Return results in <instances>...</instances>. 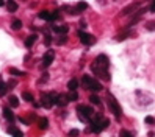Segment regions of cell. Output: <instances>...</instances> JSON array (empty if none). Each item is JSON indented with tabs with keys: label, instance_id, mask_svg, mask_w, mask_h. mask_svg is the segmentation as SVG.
I'll return each instance as SVG.
<instances>
[{
	"label": "cell",
	"instance_id": "1",
	"mask_svg": "<svg viewBox=\"0 0 155 137\" xmlns=\"http://www.w3.org/2000/svg\"><path fill=\"white\" fill-rule=\"evenodd\" d=\"M108 66H110V61H108L107 55H99L97 58L94 59V62H92L91 66V70L94 72L97 77L107 79V81H110V73H108Z\"/></svg>",
	"mask_w": 155,
	"mask_h": 137
},
{
	"label": "cell",
	"instance_id": "2",
	"mask_svg": "<svg viewBox=\"0 0 155 137\" xmlns=\"http://www.w3.org/2000/svg\"><path fill=\"white\" fill-rule=\"evenodd\" d=\"M77 115L82 121H91V119L94 117V109L86 104H79L77 106Z\"/></svg>",
	"mask_w": 155,
	"mask_h": 137
},
{
	"label": "cell",
	"instance_id": "3",
	"mask_svg": "<svg viewBox=\"0 0 155 137\" xmlns=\"http://www.w3.org/2000/svg\"><path fill=\"white\" fill-rule=\"evenodd\" d=\"M82 83H83V86L86 87V89L91 90V92H99V90H102V86H100V83L96 81V79L92 78V77H90V75H83Z\"/></svg>",
	"mask_w": 155,
	"mask_h": 137
},
{
	"label": "cell",
	"instance_id": "4",
	"mask_svg": "<svg viewBox=\"0 0 155 137\" xmlns=\"http://www.w3.org/2000/svg\"><path fill=\"white\" fill-rule=\"evenodd\" d=\"M56 101H58V94L49 92V94H42V98H41L39 103H41V106H44V108L50 109L52 106L56 104Z\"/></svg>",
	"mask_w": 155,
	"mask_h": 137
},
{
	"label": "cell",
	"instance_id": "5",
	"mask_svg": "<svg viewBox=\"0 0 155 137\" xmlns=\"http://www.w3.org/2000/svg\"><path fill=\"white\" fill-rule=\"evenodd\" d=\"M107 98H108L107 101H108V106H110V111L113 112L114 115L119 119V117H121V114H122V109H121V106H119L118 100H116V98H114L111 94H108V95H107Z\"/></svg>",
	"mask_w": 155,
	"mask_h": 137
},
{
	"label": "cell",
	"instance_id": "6",
	"mask_svg": "<svg viewBox=\"0 0 155 137\" xmlns=\"http://www.w3.org/2000/svg\"><path fill=\"white\" fill-rule=\"evenodd\" d=\"M79 37H80V42L85 44V45H92L96 42L94 36H92V34L85 33V31H79Z\"/></svg>",
	"mask_w": 155,
	"mask_h": 137
},
{
	"label": "cell",
	"instance_id": "7",
	"mask_svg": "<svg viewBox=\"0 0 155 137\" xmlns=\"http://www.w3.org/2000/svg\"><path fill=\"white\" fill-rule=\"evenodd\" d=\"M53 58H55V52H53V50H47V52H45V55L42 56V66H44V67L50 66Z\"/></svg>",
	"mask_w": 155,
	"mask_h": 137
},
{
	"label": "cell",
	"instance_id": "8",
	"mask_svg": "<svg viewBox=\"0 0 155 137\" xmlns=\"http://www.w3.org/2000/svg\"><path fill=\"white\" fill-rule=\"evenodd\" d=\"M2 112H3V117H5V119L8 120L10 123H13V121L16 120V117H14V114L11 112V109L8 108V106H5V108H3V111H2Z\"/></svg>",
	"mask_w": 155,
	"mask_h": 137
},
{
	"label": "cell",
	"instance_id": "9",
	"mask_svg": "<svg viewBox=\"0 0 155 137\" xmlns=\"http://www.w3.org/2000/svg\"><path fill=\"white\" fill-rule=\"evenodd\" d=\"M79 79L77 78H72V79H69V83H68V89L71 90V92H77V87H79Z\"/></svg>",
	"mask_w": 155,
	"mask_h": 137
},
{
	"label": "cell",
	"instance_id": "10",
	"mask_svg": "<svg viewBox=\"0 0 155 137\" xmlns=\"http://www.w3.org/2000/svg\"><path fill=\"white\" fill-rule=\"evenodd\" d=\"M69 103V98L68 95H58V101H56V106H60V108H64L66 104Z\"/></svg>",
	"mask_w": 155,
	"mask_h": 137
},
{
	"label": "cell",
	"instance_id": "11",
	"mask_svg": "<svg viewBox=\"0 0 155 137\" xmlns=\"http://www.w3.org/2000/svg\"><path fill=\"white\" fill-rule=\"evenodd\" d=\"M38 17L39 19H42V20H52V13H50V11H39V13H38Z\"/></svg>",
	"mask_w": 155,
	"mask_h": 137
},
{
	"label": "cell",
	"instance_id": "12",
	"mask_svg": "<svg viewBox=\"0 0 155 137\" xmlns=\"http://www.w3.org/2000/svg\"><path fill=\"white\" fill-rule=\"evenodd\" d=\"M8 134H11L13 137H24L22 131H21V129H17L16 126H10L8 128Z\"/></svg>",
	"mask_w": 155,
	"mask_h": 137
},
{
	"label": "cell",
	"instance_id": "13",
	"mask_svg": "<svg viewBox=\"0 0 155 137\" xmlns=\"http://www.w3.org/2000/svg\"><path fill=\"white\" fill-rule=\"evenodd\" d=\"M52 30H53V31H55V33H68L69 31V26L68 25H61V26H56V25H52Z\"/></svg>",
	"mask_w": 155,
	"mask_h": 137
},
{
	"label": "cell",
	"instance_id": "14",
	"mask_svg": "<svg viewBox=\"0 0 155 137\" xmlns=\"http://www.w3.org/2000/svg\"><path fill=\"white\" fill-rule=\"evenodd\" d=\"M8 89H10L8 84H6V83H3V81H2V78H0V98L5 97L6 92H8Z\"/></svg>",
	"mask_w": 155,
	"mask_h": 137
},
{
	"label": "cell",
	"instance_id": "15",
	"mask_svg": "<svg viewBox=\"0 0 155 137\" xmlns=\"http://www.w3.org/2000/svg\"><path fill=\"white\" fill-rule=\"evenodd\" d=\"M36 37H38L36 34H30V36L25 39V47H27V48H30V47H32V45H33L34 42H36Z\"/></svg>",
	"mask_w": 155,
	"mask_h": 137
},
{
	"label": "cell",
	"instance_id": "16",
	"mask_svg": "<svg viewBox=\"0 0 155 137\" xmlns=\"http://www.w3.org/2000/svg\"><path fill=\"white\" fill-rule=\"evenodd\" d=\"M38 126H39V129H47V126H49V120L45 119V117H41V119H38Z\"/></svg>",
	"mask_w": 155,
	"mask_h": 137
},
{
	"label": "cell",
	"instance_id": "17",
	"mask_svg": "<svg viewBox=\"0 0 155 137\" xmlns=\"http://www.w3.org/2000/svg\"><path fill=\"white\" fill-rule=\"evenodd\" d=\"M6 8H8L10 13H14V11H17V3L14 0H8L6 2Z\"/></svg>",
	"mask_w": 155,
	"mask_h": 137
},
{
	"label": "cell",
	"instance_id": "18",
	"mask_svg": "<svg viewBox=\"0 0 155 137\" xmlns=\"http://www.w3.org/2000/svg\"><path fill=\"white\" fill-rule=\"evenodd\" d=\"M8 103H10V108H17L19 106V98L16 97V95H11V97L8 98Z\"/></svg>",
	"mask_w": 155,
	"mask_h": 137
},
{
	"label": "cell",
	"instance_id": "19",
	"mask_svg": "<svg viewBox=\"0 0 155 137\" xmlns=\"http://www.w3.org/2000/svg\"><path fill=\"white\" fill-rule=\"evenodd\" d=\"M22 98H24L25 101H28V103H34V97H33L32 92H27L25 90V92L22 94Z\"/></svg>",
	"mask_w": 155,
	"mask_h": 137
},
{
	"label": "cell",
	"instance_id": "20",
	"mask_svg": "<svg viewBox=\"0 0 155 137\" xmlns=\"http://www.w3.org/2000/svg\"><path fill=\"white\" fill-rule=\"evenodd\" d=\"M75 9H77V13H80V11H86L88 9V3L86 2H79L77 6H75Z\"/></svg>",
	"mask_w": 155,
	"mask_h": 137
},
{
	"label": "cell",
	"instance_id": "21",
	"mask_svg": "<svg viewBox=\"0 0 155 137\" xmlns=\"http://www.w3.org/2000/svg\"><path fill=\"white\" fill-rule=\"evenodd\" d=\"M11 28L16 30V31H17V30H21L22 28V22L19 20V19H14V20L11 22Z\"/></svg>",
	"mask_w": 155,
	"mask_h": 137
},
{
	"label": "cell",
	"instance_id": "22",
	"mask_svg": "<svg viewBox=\"0 0 155 137\" xmlns=\"http://www.w3.org/2000/svg\"><path fill=\"white\" fill-rule=\"evenodd\" d=\"M138 6H139L138 3H133V5H130V6H127V8H124V9H122V14H132L130 11H133L135 8H138Z\"/></svg>",
	"mask_w": 155,
	"mask_h": 137
},
{
	"label": "cell",
	"instance_id": "23",
	"mask_svg": "<svg viewBox=\"0 0 155 137\" xmlns=\"http://www.w3.org/2000/svg\"><path fill=\"white\" fill-rule=\"evenodd\" d=\"M88 100H90V103L91 104H100V98L97 97V95H90V98H88Z\"/></svg>",
	"mask_w": 155,
	"mask_h": 137
},
{
	"label": "cell",
	"instance_id": "24",
	"mask_svg": "<svg viewBox=\"0 0 155 137\" xmlns=\"http://www.w3.org/2000/svg\"><path fill=\"white\" fill-rule=\"evenodd\" d=\"M68 98H69V101H77V100H79V94H77V92H71L68 95Z\"/></svg>",
	"mask_w": 155,
	"mask_h": 137
},
{
	"label": "cell",
	"instance_id": "25",
	"mask_svg": "<svg viewBox=\"0 0 155 137\" xmlns=\"http://www.w3.org/2000/svg\"><path fill=\"white\" fill-rule=\"evenodd\" d=\"M10 73H11V75H16V77H22V75H25L24 72L17 70V68H10Z\"/></svg>",
	"mask_w": 155,
	"mask_h": 137
},
{
	"label": "cell",
	"instance_id": "26",
	"mask_svg": "<svg viewBox=\"0 0 155 137\" xmlns=\"http://www.w3.org/2000/svg\"><path fill=\"white\" fill-rule=\"evenodd\" d=\"M119 137H133V134H132L130 131H127V129H122V131L119 132Z\"/></svg>",
	"mask_w": 155,
	"mask_h": 137
},
{
	"label": "cell",
	"instance_id": "27",
	"mask_svg": "<svg viewBox=\"0 0 155 137\" xmlns=\"http://www.w3.org/2000/svg\"><path fill=\"white\" fill-rule=\"evenodd\" d=\"M68 136H69V137H79V136H80V131H79V129H71Z\"/></svg>",
	"mask_w": 155,
	"mask_h": 137
},
{
	"label": "cell",
	"instance_id": "28",
	"mask_svg": "<svg viewBox=\"0 0 155 137\" xmlns=\"http://www.w3.org/2000/svg\"><path fill=\"white\" fill-rule=\"evenodd\" d=\"M144 121H146L147 125H154L155 123V119H154V117H150V115H147L146 119H144Z\"/></svg>",
	"mask_w": 155,
	"mask_h": 137
},
{
	"label": "cell",
	"instance_id": "29",
	"mask_svg": "<svg viewBox=\"0 0 155 137\" xmlns=\"http://www.w3.org/2000/svg\"><path fill=\"white\" fill-rule=\"evenodd\" d=\"M149 11L150 13H155V0H152V3H150V6H149Z\"/></svg>",
	"mask_w": 155,
	"mask_h": 137
},
{
	"label": "cell",
	"instance_id": "30",
	"mask_svg": "<svg viewBox=\"0 0 155 137\" xmlns=\"http://www.w3.org/2000/svg\"><path fill=\"white\" fill-rule=\"evenodd\" d=\"M66 41H68V37H66V36H61V39H58V41H56V42H58V44H60V45H61V44H64V42H66Z\"/></svg>",
	"mask_w": 155,
	"mask_h": 137
},
{
	"label": "cell",
	"instance_id": "31",
	"mask_svg": "<svg viewBox=\"0 0 155 137\" xmlns=\"http://www.w3.org/2000/svg\"><path fill=\"white\" fill-rule=\"evenodd\" d=\"M147 30H155V22H149L147 24Z\"/></svg>",
	"mask_w": 155,
	"mask_h": 137
},
{
	"label": "cell",
	"instance_id": "32",
	"mask_svg": "<svg viewBox=\"0 0 155 137\" xmlns=\"http://www.w3.org/2000/svg\"><path fill=\"white\" fill-rule=\"evenodd\" d=\"M8 86L10 87H14V86H16V81H14V79H11V81L8 83Z\"/></svg>",
	"mask_w": 155,
	"mask_h": 137
},
{
	"label": "cell",
	"instance_id": "33",
	"mask_svg": "<svg viewBox=\"0 0 155 137\" xmlns=\"http://www.w3.org/2000/svg\"><path fill=\"white\" fill-rule=\"evenodd\" d=\"M5 5V0H0V6H3Z\"/></svg>",
	"mask_w": 155,
	"mask_h": 137
}]
</instances>
